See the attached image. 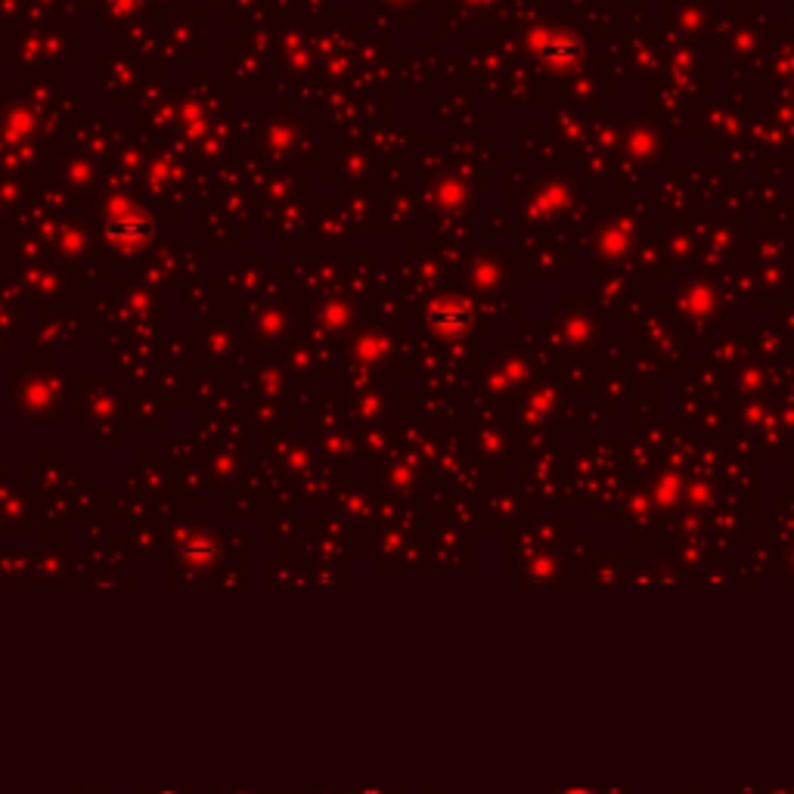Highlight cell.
I'll return each instance as SVG.
<instances>
[{"label": "cell", "mask_w": 794, "mask_h": 794, "mask_svg": "<svg viewBox=\"0 0 794 794\" xmlns=\"http://www.w3.org/2000/svg\"><path fill=\"white\" fill-rule=\"evenodd\" d=\"M540 59H546L549 66H574L580 59V44L574 38H565V35H546L537 47Z\"/></svg>", "instance_id": "obj_1"}, {"label": "cell", "mask_w": 794, "mask_h": 794, "mask_svg": "<svg viewBox=\"0 0 794 794\" xmlns=\"http://www.w3.org/2000/svg\"><path fill=\"white\" fill-rule=\"evenodd\" d=\"M432 323L453 332V329H466L469 326V311L466 308H438L432 314Z\"/></svg>", "instance_id": "obj_2"}]
</instances>
